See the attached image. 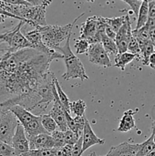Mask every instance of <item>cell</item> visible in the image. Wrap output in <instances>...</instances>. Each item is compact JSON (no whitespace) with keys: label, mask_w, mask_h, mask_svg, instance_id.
I'll use <instances>...</instances> for the list:
<instances>
[{"label":"cell","mask_w":155,"mask_h":156,"mask_svg":"<svg viewBox=\"0 0 155 156\" xmlns=\"http://www.w3.org/2000/svg\"><path fill=\"white\" fill-rule=\"evenodd\" d=\"M86 109V103L81 99L74 101L71 102V105H70V112H72L77 117H84Z\"/></svg>","instance_id":"83f0119b"},{"label":"cell","mask_w":155,"mask_h":156,"mask_svg":"<svg viewBox=\"0 0 155 156\" xmlns=\"http://www.w3.org/2000/svg\"><path fill=\"white\" fill-rule=\"evenodd\" d=\"M98 16L93 15L88 17L86 21L82 23L80 29V37L85 39L90 44L101 43V37L97 34V26Z\"/></svg>","instance_id":"9c48e42d"},{"label":"cell","mask_w":155,"mask_h":156,"mask_svg":"<svg viewBox=\"0 0 155 156\" xmlns=\"http://www.w3.org/2000/svg\"><path fill=\"white\" fill-rule=\"evenodd\" d=\"M74 146L65 145L63 147L59 148L58 150V156H71Z\"/></svg>","instance_id":"8d00e7d4"},{"label":"cell","mask_w":155,"mask_h":156,"mask_svg":"<svg viewBox=\"0 0 155 156\" xmlns=\"http://www.w3.org/2000/svg\"><path fill=\"white\" fill-rule=\"evenodd\" d=\"M139 144L124 142L116 146H112L107 154L103 156H137Z\"/></svg>","instance_id":"9a60e30c"},{"label":"cell","mask_w":155,"mask_h":156,"mask_svg":"<svg viewBox=\"0 0 155 156\" xmlns=\"http://www.w3.org/2000/svg\"><path fill=\"white\" fill-rule=\"evenodd\" d=\"M24 36L30 44L32 48L34 49V50L42 52L46 54L50 55V56H56V57H57V59H62L63 58V56L60 53L56 51V50H50L48 47H46V45L43 42L42 37H41V34L38 29L35 28L34 30L27 32L24 34Z\"/></svg>","instance_id":"8fae6325"},{"label":"cell","mask_w":155,"mask_h":156,"mask_svg":"<svg viewBox=\"0 0 155 156\" xmlns=\"http://www.w3.org/2000/svg\"><path fill=\"white\" fill-rule=\"evenodd\" d=\"M50 135H51L52 138L54 140L55 147L56 149H59V148H62L64 146H65V132H62L59 129H57V130L52 133Z\"/></svg>","instance_id":"1f68e13d"},{"label":"cell","mask_w":155,"mask_h":156,"mask_svg":"<svg viewBox=\"0 0 155 156\" xmlns=\"http://www.w3.org/2000/svg\"><path fill=\"white\" fill-rule=\"evenodd\" d=\"M101 44L103 46V49L105 50V51L106 52V53L109 56L111 62H112L115 56L119 54L118 48H117V46L115 44V41L108 37L106 35V34H103L102 35Z\"/></svg>","instance_id":"ffe728a7"},{"label":"cell","mask_w":155,"mask_h":156,"mask_svg":"<svg viewBox=\"0 0 155 156\" xmlns=\"http://www.w3.org/2000/svg\"><path fill=\"white\" fill-rule=\"evenodd\" d=\"M70 38L71 36L68 37L66 40L65 45L58 47L55 50L62 55V59L65 62L66 71L62 75V79L66 81L75 79H80L82 82L88 80L89 77L87 75L83 63L80 59L71 51L70 47Z\"/></svg>","instance_id":"277c9868"},{"label":"cell","mask_w":155,"mask_h":156,"mask_svg":"<svg viewBox=\"0 0 155 156\" xmlns=\"http://www.w3.org/2000/svg\"><path fill=\"white\" fill-rule=\"evenodd\" d=\"M84 13H81L78 16L73 22L65 25H47L43 27H36L40 33L43 44L50 50H55L60 47V44L66 41L69 36H71L72 29L79 18L84 16Z\"/></svg>","instance_id":"3957f363"},{"label":"cell","mask_w":155,"mask_h":156,"mask_svg":"<svg viewBox=\"0 0 155 156\" xmlns=\"http://www.w3.org/2000/svg\"><path fill=\"white\" fill-rule=\"evenodd\" d=\"M154 148L155 143L154 140H153V133H152L151 136L146 141L139 144V149H138L137 156L147 155Z\"/></svg>","instance_id":"cb8c5ba5"},{"label":"cell","mask_w":155,"mask_h":156,"mask_svg":"<svg viewBox=\"0 0 155 156\" xmlns=\"http://www.w3.org/2000/svg\"><path fill=\"white\" fill-rule=\"evenodd\" d=\"M54 97L55 100L53 101V106L48 114L55 120L59 130L65 132L68 129L66 117H65V110L64 109L59 101L56 88L54 90Z\"/></svg>","instance_id":"7c38bea8"},{"label":"cell","mask_w":155,"mask_h":156,"mask_svg":"<svg viewBox=\"0 0 155 156\" xmlns=\"http://www.w3.org/2000/svg\"><path fill=\"white\" fill-rule=\"evenodd\" d=\"M148 18H155V1H148Z\"/></svg>","instance_id":"74e56055"},{"label":"cell","mask_w":155,"mask_h":156,"mask_svg":"<svg viewBox=\"0 0 155 156\" xmlns=\"http://www.w3.org/2000/svg\"><path fill=\"white\" fill-rule=\"evenodd\" d=\"M90 46H91V44L87 40L82 39L81 37L75 39L74 48H75L76 53L78 54H83V53H88Z\"/></svg>","instance_id":"4dcf8cb0"},{"label":"cell","mask_w":155,"mask_h":156,"mask_svg":"<svg viewBox=\"0 0 155 156\" xmlns=\"http://www.w3.org/2000/svg\"><path fill=\"white\" fill-rule=\"evenodd\" d=\"M55 74L50 72L43 81L30 92L11 99L0 105V111L6 112L16 105L23 107L36 116L43 114L51 102L54 101Z\"/></svg>","instance_id":"7a4b0ae2"},{"label":"cell","mask_w":155,"mask_h":156,"mask_svg":"<svg viewBox=\"0 0 155 156\" xmlns=\"http://www.w3.org/2000/svg\"><path fill=\"white\" fill-rule=\"evenodd\" d=\"M40 120L43 127V129H45L47 133L51 134L54 131L59 129L55 120L49 114H42V115H40Z\"/></svg>","instance_id":"484cf974"},{"label":"cell","mask_w":155,"mask_h":156,"mask_svg":"<svg viewBox=\"0 0 155 156\" xmlns=\"http://www.w3.org/2000/svg\"><path fill=\"white\" fill-rule=\"evenodd\" d=\"M150 41L155 48V27L150 29Z\"/></svg>","instance_id":"ab89813d"},{"label":"cell","mask_w":155,"mask_h":156,"mask_svg":"<svg viewBox=\"0 0 155 156\" xmlns=\"http://www.w3.org/2000/svg\"><path fill=\"white\" fill-rule=\"evenodd\" d=\"M9 111L12 113H13L14 115L16 117L19 123L22 126H24L27 124H28L30 122H31L36 117V115H34L31 112L27 111L23 107L19 106V105L12 107V108H10Z\"/></svg>","instance_id":"d6986e66"},{"label":"cell","mask_w":155,"mask_h":156,"mask_svg":"<svg viewBox=\"0 0 155 156\" xmlns=\"http://www.w3.org/2000/svg\"><path fill=\"white\" fill-rule=\"evenodd\" d=\"M7 18V17L5 16V15H0V24H1L2 23L5 22V18Z\"/></svg>","instance_id":"b9f144b4"},{"label":"cell","mask_w":155,"mask_h":156,"mask_svg":"<svg viewBox=\"0 0 155 156\" xmlns=\"http://www.w3.org/2000/svg\"><path fill=\"white\" fill-rule=\"evenodd\" d=\"M105 140L100 139L94 133L89 121L86 120L84 127L83 134H82V154L88 150L91 146L95 145H103Z\"/></svg>","instance_id":"5bb4252c"},{"label":"cell","mask_w":155,"mask_h":156,"mask_svg":"<svg viewBox=\"0 0 155 156\" xmlns=\"http://www.w3.org/2000/svg\"><path fill=\"white\" fill-rule=\"evenodd\" d=\"M138 19H137V24L135 30L140 29L141 27H144L148 20V0H144L142 1L141 8H140L139 12L138 15Z\"/></svg>","instance_id":"7402d4cb"},{"label":"cell","mask_w":155,"mask_h":156,"mask_svg":"<svg viewBox=\"0 0 155 156\" xmlns=\"http://www.w3.org/2000/svg\"><path fill=\"white\" fill-rule=\"evenodd\" d=\"M50 0L40 1L37 5H20L18 6V17L25 24L33 27H43L47 25L46 21V8L51 4Z\"/></svg>","instance_id":"5b68a950"},{"label":"cell","mask_w":155,"mask_h":156,"mask_svg":"<svg viewBox=\"0 0 155 156\" xmlns=\"http://www.w3.org/2000/svg\"><path fill=\"white\" fill-rule=\"evenodd\" d=\"M128 51H129V53L135 55L137 57L141 56V49H140L139 44L133 36L131 37L129 44H128L127 52Z\"/></svg>","instance_id":"d6a6232c"},{"label":"cell","mask_w":155,"mask_h":156,"mask_svg":"<svg viewBox=\"0 0 155 156\" xmlns=\"http://www.w3.org/2000/svg\"><path fill=\"white\" fill-rule=\"evenodd\" d=\"M138 112V110L129 109L125 111L119 121L117 131L121 133H127L135 127V120L134 115Z\"/></svg>","instance_id":"e0dca14e"},{"label":"cell","mask_w":155,"mask_h":156,"mask_svg":"<svg viewBox=\"0 0 155 156\" xmlns=\"http://www.w3.org/2000/svg\"><path fill=\"white\" fill-rule=\"evenodd\" d=\"M18 124V119L10 111L2 113L0 115V141L12 146Z\"/></svg>","instance_id":"52a82bcc"},{"label":"cell","mask_w":155,"mask_h":156,"mask_svg":"<svg viewBox=\"0 0 155 156\" xmlns=\"http://www.w3.org/2000/svg\"><path fill=\"white\" fill-rule=\"evenodd\" d=\"M56 59L33 48L8 52L0 59V105L34 90Z\"/></svg>","instance_id":"6da1fadb"},{"label":"cell","mask_w":155,"mask_h":156,"mask_svg":"<svg viewBox=\"0 0 155 156\" xmlns=\"http://www.w3.org/2000/svg\"><path fill=\"white\" fill-rule=\"evenodd\" d=\"M90 62L103 68H109L112 66L109 56L103 49L101 43L91 44L86 53Z\"/></svg>","instance_id":"ba28073f"},{"label":"cell","mask_w":155,"mask_h":156,"mask_svg":"<svg viewBox=\"0 0 155 156\" xmlns=\"http://www.w3.org/2000/svg\"><path fill=\"white\" fill-rule=\"evenodd\" d=\"M29 146L30 150L44 149H53L55 143L51 135L49 133H42L33 137H29Z\"/></svg>","instance_id":"2e32d148"},{"label":"cell","mask_w":155,"mask_h":156,"mask_svg":"<svg viewBox=\"0 0 155 156\" xmlns=\"http://www.w3.org/2000/svg\"><path fill=\"white\" fill-rule=\"evenodd\" d=\"M132 36L136 39L141 47L150 41V28L147 26H144L138 30H132Z\"/></svg>","instance_id":"603a6c76"},{"label":"cell","mask_w":155,"mask_h":156,"mask_svg":"<svg viewBox=\"0 0 155 156\" xmlns=\"http://www.w3.org/2000/svg\"><path fill=\"white\" fill-rule=\"evenodd\" d=\"M126 15L115 18H104V21L108 27H110L115 33H117L120 27L124 24Z\"/></svg>","instance_id":"f1b7e54d"},{"label":"cell","mask_w":155,"mask_h":156,"mask_svg":"<svg viewBox=\"0 0 155 156\" xmlns=\"http://www.w3.org/2000/svg\"><path fill=\"white\" fill-rule=\"evenodd\" d=\"M80 138L81 137H79L77 134L74 133L72 132L71 130H70L69 129L65 132V145L74 146V145H75L76 143H77V142L78 141Z\"/></svg>","instance_id":"836d02e7"},{"label":"cell","mask_w":155,"mask_h":156,"mask_svg":"<svg viewBox=\"0 0 155 156\" xmlns=\"http://www.w3.org/2000/svg\"><path fill=\"white\" fill-rule=\"evenodd\" d=\"M135 57H137L135 55L129 53V52H126V53H119L115 56V59H114V64L112 66L114 67L120 69L122 71H124L126 69V65H128L132 61H133Z\"/></svg>","instance_id":"44dd1931"},{"label":"cell","mask_w":155,"mask_h":156,"mask_svg":"<svg viewBox=\"0 0 155 156\" xmlns=\"http://www.w3.org/2000/svg\"><path fill=\"white\" fill-rule=\"evenodd\" d=\"M146 156H155V148L148 154V155Z\"/></svg>","instance_id":"7bdbcfd3"},{"label":"cell","mask_w":155,"mask_h":156,"mask_svg":"<svg viewBox=\"0 0 155 156\" xmlns=\"http://www.w3.org/2000/svg\"><path fill=\"white\" fill-rule=\"evenodd\" d=\"M25 23L23 21H20L12 30L0 34V42L5 43L9 46V52L11 53H15L24 49L32 48L24 34L21 31V27Z\"/></svg>","instance_id":"8992f818"},{"label":"cell","mask_w":155,"mask_h":156,"mask_svg":"<svg viewBox=\"0 0 155 156\" xmlns=\"http://www.w3.org/2000/svg\"><path fill=\"white\" fill-rule=\"evenodd\" d=\"M14 150V156H19L30 150L29 140L24 129L21 124H18L12 143Z\"/></svg>","instance_id":"4fadbf2b"},{"label":"cell","mask_w":155,"mask_h":156,"mask_svg":"<svg viewBox=\"0 0 155 156\" xmlns=\"http://www.w3.org/2000/svg\"><path fill=\"white\" fill-rule=\"evenodd\" d=\"M55 86H56V92L58 94V97H59V101H60L61 104H62V107L64 108V109L68 112L70 114V105H71V101H70L69 98H68V96L66 95L65 92L63 91V90L61 88L60 85H59V82H58L57 79L55 78Z\"/></svg>","instance_id":"4316f807"},{"label":"cell","mask_w":155,"mask_h":156,"mask_svg":"<svg viewBox=\"0 0 155 156\" xmlns=\"http://www.w3.org/2000/svg\"><path fill=\"white\" fill-rule=\"evenodd\" d=\"M144 26H147L150 29L155 27V18H148L147 23Z\"/></svg>","instance_id":"60d3db41"},{"label":"cell","mask_w":155,"mask_h":156,"mask_svg":"<svg viewBox=\"0 0 155 156\" xmlns=\"http://www.w3.org/2000/svg\"><path fill=\"white\" fill-rule=\"evenodd\" d=\"M132 36V21L129 17V14L128 13L126 15V20H125L124 24L118 30L115 38V42L118 48L119 53L127 52L128 44Z\"/></svg>","instance_id":"30bf717a"},{"label":"cell","mask_w":155,"mask_h":156,"mask_svg":"<svg viewBox=\"0 0 155 156\" xmlns=\"http://www.w3.org/2000/svg\"><path fill=\"white\" fill-rule=\"evenodd\" d=\"M123 2L129 5L132 13L135 15V17H138L140 8L142 4V1H141V0H124Z\"/></svg>","instance_id":"e575fe53"},{"label":"cell","mask_w":155,"mask_h":156,"mask_svg":"<svg viewBox=\"0 0 155 156\" xmlns=\"http://www.w3.org/2000/svg\"><path fill=\"white\" fill-rule=\"evenodd\" d=\"M0 156H14V150L12 146L0 141Z\"/></svg>","instance_id":"d590c367"},{"label":"cell","mask_w":155,"mask_h":156,"mask_svg":"<svg viewBox=\"0 0 155 156\" xmlns=\"http://www.w3.org/2000/svg\"><path fill=\"white\" fill-rule=\"evenodd\" d=\"M88 156H98V155H97V154H96L95 152H91V153L90 154V155H88Z\"/></svg>","instance_id":"ee69618b"},{"label":"cell","mask_w":155,"mask_h":156,"mask_svg":"<svg viewBox=\"0 0 155 156\" xmlns=\"http://www.w3.org/2000/svg\"><path fill=\"white\" fill-rule=\"evenodd\" d=\"M140 49H141L140 59H141L142 64L144 66H148L149 57H150L152 53L155 52V48L153 47V44L151 43V41H149L146 44H144V45L141 46Z\"/></svg>","instance_id":"d4e9b609"},{"label":"cell","mask_w":155,"mask_h":156,"mask_svg":"<svg viewBox=\"0 0 155 156\" xmlns=\"http://www.w3.org/2000/svg\"><path fill=\"white\" fill-rule=\"evenodd\" d=\"M59 149H44L29 150L26 153L22 154L19 156H58Z\"/></svg>","instance_id":"f546056e"},{"label":"cell","mask_w":155,"mask_h":156,"mask_svg":"<svg viewBox=\"0 0 155 156\" xmlns=\"http://www.w3.org/2000/svg\"><path fill=\"white\" fill-rule=\"evenodd\" d=\"M65 117H66L68 129L77 134L79 137H81L85 122L87 120L85 116L84 117H77L76 116L75 117H71L69 113L65 111Z\"/></svg>","instance_id":"ac0fdd59"},{"label":"cell","mask_w":155,"mask_h":156,"mask_svg":"<svg viewBox=\"0 0 155 156\" xmlns=\"http://www.w3.org/2000/svg\"><path fill=\"white\" fill-rule=\"evenodd\" d=\"M148 66H150L152 69H155V52L149 57Z\"/></svg>","instance_id":"f35d334b"}]
</instances>
